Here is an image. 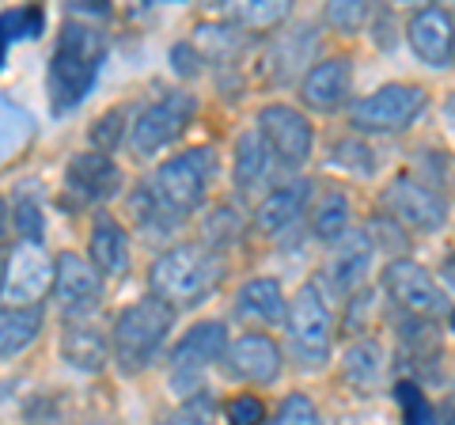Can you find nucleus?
<instances>
[{"label": "nucleus", "mask_w": 455, "mask_h": 425, "mask_svg": "<svg viewBox=\"0 0 455 425\" xmlns=\"http://www.w3.org/2000/svg\"><path fill=\"white\" fill-rule=\"evenodd\" d=\"M103 58H107V42L92 23H65L61 27V35L53 42L50 73H46L50 107L57 115L73 110L80 99L92 92Z\"/></svg>", "instance_id": "1"}, {"label": "nucleus", "mask_w": 455, "mask_h": 425, "mask_svg": "<svg viewBox=\"0 0 455 425\" xmlns=\"http://www.w3.org/2000/svg\"><path fill=\"white\" fill-rule=\"evenodd\" d=\"M224 274L220 254L205 244H175L160 251L148 266V289L167 308H190L217 289Z\"/></svg>", "instance_id": "2"}, {"label": "nucleus", "mask_w": 455, "mask_h": 425, "mask_svg": "<svg viewBox=\"0 0 455 425\" xmlns=\"http://www.w3.org/2000/svg\"><path fill=\"white\" fill-rule=\"evenodd\" d=\"M171 327H175V308H167L156 296L125 304L110 327V357L125 376H137L152 365V357L164 349Z\"/></svg>", "instance_id": "3"}, {"label": "nucleus", "mask_w": 455, "mask_h": 425, "mask_svg": "<svg viewBox=\"0 0 455 425\" xmlns=\"http://www.w3.org/2000/svg\"><path fill=\"white\" fill-rule=\"evenodd\" d=\"M284 334H289L292 357L304 368H319L331 357L334 346V311L326 304V293L315 281H304L289 301H284Z\"/></svg>", "instance_id": "4"}, {"label": "nucleus", "mask_w": 455, "mask_h": 425, "mask_svg": "<svg viewBox=\"0 0 455 425\" xmlns=\"http://www.w3.org/2000/svg\"><path fill=\"white\" fill-rule=\"evenodd\" d=\"M212 167H217L212 148H187V152L171 156V160H164L156 167L145 187L167 217H187V212H194L205 202V190L212 182Z\"/></svg>", "instance_id": "5"}, {"label": "nucleus", "mask_w": 455, "mask_h": 425, "mask_svg": "<svg viewBox=\"0 0 455 425\" xmlns=\"http://www.w3.org/2000/svg\"><path fill=\"white\" fill-rule=\"evenodd\" d=\"M425 103H429V95H425L421 84H379L376 92L349 103V125L357 133H372V137L403 133L418 122Z\"/></svg>", "instance_id": "6"}, {"label": "nucleus", "mask_w": 455, "mask_h": 425, "mask_svg": "<svg viewBox=\"0 0 455 425\" xmlns=\"http://www.w3.org/2000/svg\"><path fill=\"white\" fill-rule=\"evenodd\" d=\"M224 349H228V327L220 319L194 323V327L171 346V357H167L171 388H175L182 399H194L205 373L224 357Z\"/></svg>", "instance_id": "7"}, {"label": "nucleus", "mask_w": 455, "mask_h": 425, "mask_svg": "<svg viewBox=\"0 0 455 425\" xmlns=\"http://www.w3.org/2000/svg\"><path fill=\"white\" fill-rule=\"evenodd\" d=\"M194 110H197V103L187 92H171L164 99H156L152 107H145L130 125H125V145H130V152L137 160H148V156L167 148L171 140L187 130Z\"/></svg>", "instance_id": "8"}, {"label": "nucleus", "mask_w": 455, "mask_h": 425, "mask_svg": "<svg viewBox=\"0 0 455 425\" xmlns=\"http://www.w3.org/2000/svg\"><path fill=\"white\" fill-rule=\"evenodd\" d=\"M383 289H387V296L406 316L425 319V323L444 319L451 308L448 289H440L436 277L414 259H391L387 270H383Z\"/></svg>", "instance_id": "9"}, {"label": "nucleus", "mask_w": 455, "mask_h": 425, "mask_svg": "<svg viewBox=\"0 0 455 425\" xmlns=\"http://www.w3.org/2000/svg\"><path fill=\"white\" fill-rule=\"evenodd\" d=\"M254 133L262 137L274 164H284V167H304L311 145H315L307 115L289 103H266L259 110V118H254Z\"/></svg>", "instance_id": "10"}, {"label": "nucleus", "mask_w": 455, "mask_h": 425, "mask_svg": "<svg viewBox=\"0 0 455 425\" xmlns=\"http://www.w3.org/2000/svg\"><path fill=\"white\" fill-rule=\"evenodd\" d=\"M50 293L53 304L65 311L68 319H84L92 316L103 301V277L95 274V266L76 251H61L50 266Z\"/></svg>", "instance_id": "11"}, {"label": "nucleus", "mask_w": 455, "mask_h": 425, "mask_svg": "<svg viewBox=\"0 0 455 425\" xmlns=\"http://www.w3.org/2000/svg\"><path fill=\"white\" fill-rule=\"evenodd\" d=\"M383 209H387L398 224L418 229V232H436V229H444V221H448L444 197L410 175H398L387 182V190H383Z\"/></svg>", "instance_id": "12"}, {"label": "nucleus", "mask_w": 455, "mask_h": 425, "mask_svg": "<svg viewBox=\"0 0 455 425\" xmlns=\"http://www.w3.org/2000/svg\"><path fill=\"white\" fill-rule=\"evenodd\" d=\"M353 95V58L349 53H326L311 61L300 76V103L315 115H334Z\"/></svg>", "instance_id": "13"}, {"label": "nucleus", "mask_w": 455, "mask_h": 425, "mask_svg": "<svg viewBox=\"0 0 455 425\" xmlns=\"http://www.w3.org/2000/svg\"><path fill=\"white\" fill-rule=\"evenodd\" d=\"M220 361H224L228 376L266 388V384H274V380L281 376L284 353H281V346L266 331H243V334H235L232 342H228Z\"/></svg>", "instance_id": "14"}, {"label": "nucleus", "mask_w": 455, "mask_h": 425, "mask_svg": "<svg viewBox=\"0 0 455 425\" xmlns=\"http://www.w3.org/2000/svg\"><path fill=\"white\" fill-rule=\"evenodd\" d=\"M406 42L429 68H448L455 53V23L444 4H421L406 23Z\"/></svg>", "instance_id": "15"}, {"label": "nucleus", "mask_w": 455, "mask_h": 425, "mask_svg": "<svg viewBox=\"0 0 455 425\" xmlns=\"http://www.w3.org/2000/svg\"><path fill=\"white\" fill-rule=\"evenodd\" d=\"M376 262V244L368 239V232H349L338 239V247L331 251V262H326V277L338 293L357 296L364 289L368 274H372Z\"/></svg>", "instance_id": "16"}, {"label": "nucleus", "mask_w": 455, "mask_h": 425, "mask_svg": "<svg viewBox=\"0 0 455 425\" xmlns=\"http://www.w3.org/2000/svg\"><path fill=\"white\" fill-rule=\"evenodd\" d=\"M65 179L84 202H107L122 190V167L107 152H76L65 167Z\"/></svg>", "instance_id": "17"}, {"label": "nucleus", "mask_w": 455, "mask_h": 425, "mask_svg": "<svg viewBox=\"0 0 455 425\" xmlns=\"http://www.w3.org/2000/svg\"><path fill=\"white\" fill-rule=\"evenodd\" d=\"M88 262L99 277H122L130 270V232L122 229L118 217L99 212L88 232Z\"/></svg>", "instance_id": "18"}, {"label": "nucleus", "mask_w": 455, "mask_h": 425, "mask_svg": "<svg viewBox=\"0 0 455 425\" xmlns=\"http://www.w3.org/2000/svg\"><path fill=\"white\" fill-rule=\"evenodd\" d=\"M387 376V346L379 342L376 334H357L353 342L341 349V380L353 391H376Z\"/></svg>", "instance_id": "19"}, {"label": "nucleus", "mask_w": 455, "mask_h": 425, "mask_svg": "<svg viewBox=\"0 0 455 425\" xmlns=\"http://www.w3.org/2000/svg\"><path fill=\"white\" fill-rule=\"evenodd\" d=\"M307 197H311V182H307V179L277 182V187L259 202V209H254V229H259L262 236H277V232H284L292 221H300V217H304Z\"/></svg>", "instance_id": "20"}, {"label": "nucleus", "mask_w": 455, "mask_h": 425, "mask_svg": "<svg viewBox=\"0 0 455 425\" xmlns=\"http://www.w3.org/2000/svg\"><path fill=\"white\" fill-rule=\"evenodd\" d=\"M61 357L73 368H80V373H99L110 357V342L95 323L68 319L65 331H61Z\"/></svg>", "instance_id": "21"}, {"label": "nucleus", "mask_w": 455, "mask_h": 425, "mask_svg": "<svg viewBox=\"0 0 455 425\" xmlns=\"http://www.w3.org/2000/svg\"><path fill=\"white\" fill-rule=\"evenodd\" d=\"M235 316L259 327H274L284 319V289L277 277H251L243 289L235 293Z\"/></svg>", "instance_id": "22"}, {"label": "nucleus", "mask_w": 455, "mask_h": 425, "mask_svg": "<svg viewBox=\"0 0 455 425\" xmlns=\"http://www.w3.org/2000/svg\"><path fill=\"white\" fill-rule=\"evenodd\" d=\"M232 172H235V187L251 194L269 182V172H274V156H269V148L262 145V137L247 130L239 133L235 140V160H232Z\"/></svg>", "instance_id": "23"}, {"label": "nucleus", "mask_w": 455, "mask_h": 425, "mask_svg": "<svg viewBox=\"0 0 455 425\" xmlns=\"http://www.w3.org/2000/svg\"><path fill=\"white\" fill-rule=\"evenodd\" d=\"M311 46H315V35H311V27H292V31L277 35L269 42V73L274 80H289L300 65H311Z\"/></svg>", "instance_id": "24"}, {"label": "nucleus", "mask_w": 455, "mask_h": 425, "mask_svg": "<svg viewBox=\"0 0 455 425\" xmlns=\"http://www.w3.org/2000/svg\"><path fill=\"white\" fill-rule=\"evenodd\" d=\"M42 304H20V308H4L0 311V357L27 349L42 331Z\"/></svg>", "instance_id": "25"}, {"label": "nucleus", "mask_w": 455, "mask_h": 425, "mask_svg": "<svg viewBox=\"0 0 455 425\" xmlns=\"http://www.w3.org/2000/svg\"><path fill=\"white\" fill-rule=\"evenodd\" d=\"M349 217H353L349 197L341 190H323L315 205H311V236L323 239V244H338L349 232Z\"/></svg>", "instance_id": "26"}, {"label": "nucleus", "mask_w": 455, "mask_h": 425, "mask_svg": "<svg viewBox=\"0 0 455 425\" xmlns=\"http://www.w3.org/2000/svg\"><path fill=\"white\" fill-rule=\"evenodd\" d=\"M190 46L197 53L209 50L212 61H232L235 53H239V46H243V35H239V27H228V23H202L194 31Z\"/></svg>", "instance_id": "27"}, {"label": "nucleus", "mask_w": 455, "mask_h": 425, "mask_svg": "<svg viewBox=\"0 0 455 425\" xmlns=\"http://www.w3.org/2000/svg\"><path fill=\"white\" fill-rule=\"evenodd\" d=\"M232 16V23L239 27V31H274V27H281L284 20H289V4H281V0H269V4H239L228 12Z\"/></svg>", "instance_id": "28"}, {"label": "nucleus", "mask_w": 455, "mask_h": 425, "mask_svg": "<svg viewBox=\"0 0 455 425\" xmlns=\"http://www.w3.org/2000/svg\"><path fill=\"white\" fill-rule=\"evenodd\" d=\"M269 425H323V418H319V406L311 403V395L289 391V395H284V399L277 403L274 421H269Z\"/></svg>", "instance_id": "29"}, {"label": "nucleus", "mask_w": 455, "mask_h": 425, "mask_svg": "<svg viewBox=\"0 0 455 425\" xmlns=\"http://www.w3.org/2000/svg\"><path fill=\"white\" fill-rule=\"evenodd\" d=\"M395 395H398V406H403V425H436V410L421 395L418 384H406L403 380V384L395 388Z\"/></svg>", "instance_id": "30"}, {"label": "nucleus", "mask_w": 455, "mask_h": 425, "mask_svg": "<svg viewBox=\"0 0 455 425\" xmlns=\"http://www.w3.org/2000/svg\"><path fill=\"white\" fill-rule=\"evenodd\" d=\"M224 418H228V425H262L266 421V403L251 391H239V395L228 399Z\"/></svg>", "instance_id": "31"}, {"label": "nucleus", "mask_w": 455, "mask_h": 425, "mask_svg": "<svg viewBox=\"0 0 455 425\" xmlns=\"http://www.w3.org/2000/svg\"><path fill=\"white\" fill-rule=\"evenodd\" d=\"M152 425H212V406L202 399V395H194V399H187L182 406L160 414Z\"/></svg>", "instance_id": "32"}, {"label": "nucleus", "mask_w": 455, "mask_h": 425, "mask_svg": "<svg viewBox=\"0 0 455 425\" xmlns=\"http://www.w3.org/2000/svg\"><path fill=\"white\" fill-rule=\"evenodd\" d=\"M368 20V4H357V0H334V4H326V23L334 27L341 35H353L357 27H364Z\"/></svg>", "instance_id": "33"}, {"label": "nucleus", "mask_w": 455, "mask_h": 425, "mask_svg": "<svg viewBox=\"0 0 455 425\" xmlns=\"http://www.w3.org/2000/svg\"><path fill=\"white\" fill-rule=\"evenodd\" d=\"M122 122H125V110H122V107H118V110H107V115L95 122V130H92V140L99 145L95 152H107V156H110L114 148H118V140H122V133H125Z\"/></svg>", "instance_id": "34"}, {"label": "nucleus", "mask_w": 455, "mask_h": 425, "mask_svg": "<svg viewBox=\"0 0 455 425\" xmlns=\"http://www.w3.org/2000/svg\"><path fill=\"white\" fill-rule=\"evenodd\" d=\"M16 229L27 239H35V244L42 239V209L35 202H27V197H23V202H16Z\"/></svg>", "instance_id": "35"}, {"label": "nucleus", "mask_w": 455, "mask_h": 425, "mask_svg": "<svg viewBox=\"0 0 455 425\" xmlns=\"http://www.w3.org/2000/svg\"><path fill=\"white\" fill-rule=\"evenodd\" d=\"M361 156H368V148L361 145V140H338V145H334V160L341 167H357L361 175H368V172H372V164H364Z\"/></svg>", "instance_id": "36"}, {"label": "nucleus", "mask_w": 455, "mask_h": 425, "mask_svg": "<svg viewBox=\"0 0 455 425\" xmlns=\"http://www.w3.org/2000/svg\"><path fill=\"white\" fill-rule=\"evenodd\" d=\"M171 61H175V73L179 76H197L202 73V53H197L190 42H179V46H171Z\"/></svg>", "instance_id": "37"}, {"label": "nucleus", "mask_w": 455, "mask_h": 425, "mask_svg": "<svg viewBox=\"0 0 455 425\" xmlns=\"http://www.w3.org/2000/svg\"><path fill=\"white\" fill-rule=\"evenodd\" d=\"M8 232H12V205L0 197V244L8 239Z\"/></svg>", "instance_id": "38"}, {"label": "nucleus", "mask_w": 455, "mask_h": 425, "mask_svg": "<svg viewBox=\"0 0 455 425\" xmlns=\"http://www.w3.org/2000/svg\"><path fill=\"white\" fill-rule=\"evenodd\" d=\"M4 274H8V262H4V254H0V293H4Z\"/></svg>", "instance_id": "39"}]
</instances>
